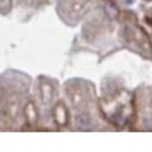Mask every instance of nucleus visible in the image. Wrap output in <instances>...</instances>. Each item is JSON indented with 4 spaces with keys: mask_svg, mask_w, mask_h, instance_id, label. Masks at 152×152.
Segmentation results:
<instances>
[{
    "mask_svg": "<svg viewBox=\"0 0 152 152\" xmlns=\"http://www.w3.org/2000/svg\"><path fill=\"white\" fill-rule=\"evenodd\" d=\"M123 2H125V3H132L134 0H123Z\"/></svg>",
    "mask_w": 152,
    "mask_h": 152,
    "instance_id": "obj_1",
    "label": "nucleus"
}]
</instances>
